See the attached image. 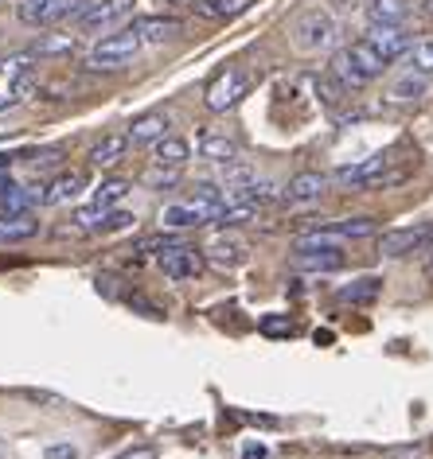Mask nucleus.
<instances>
[{"instance_id":"f257e3e1","label":"nucleus","mask_w":433,"mask_h":459,"mask_svg":"<svg viewBox=\"0 0 433 459\" xmlns=\"http://www.w3.org/2000/svg\"><path fill=\"white\" fill-rule=\"evenodd\" d=\"M383 71H386V59L371 48L367 39L348 43V48L336 51V59H332V78L344 90H363L367 82H375Z\"/></svg>"},{"instance_id":"f03ea898","label":"nucleus","mask_w":433,"mask_h":459,"mask_svg":"<svg viewBox=\"0 0 433 459\" xmlns=\"http://www.w3.org/2000/svg\"><path fill=\"white\" fill-rule=\"evenodd\" d=\"M141 36L129 28V31H110V36H102L94 48L86 55V66H94V71H121V66H129L137 59V51H141Z\"/></svg>"},{"instance_id":"7ed1b4c3","label":"nucleus","mask_w":433,"mask_h":459,"mask_svg":"<svg viewBox=\"0 0 433 459\" xmlns=\"http://www.w3.org/2000/svg\"><path fill=\"white\" fill-rule=\"evenodd\" d=\"M289 36H293V48H297V51L316 55V51L332 48V39H336V20L328 16V13H321V8H309V13H301L297 20H293Z\"/></svg>"},{"instance_id":"20e7f679","label":"nucleus","mask_w":433,"mask_h":459,"mask_svg":"<svg viewBox=\"0 0 433 459\" xmlns=\"http://www.w3.org/2000/svg\"><path fill=\"white\" fill-rule=\"evenodd\" d=\"M94 0H20V20L28 28H48V24H59V20H71L78 16L83 20L90 13Z\"/></svg>"},{"instance_id":"39448f33","label":"nucleus","mask_w":433,"mask_h":459,"mask_svg":"<svg viewBox=\"0 0 433 459\" xmlns=\"http://www.w3.org/2000/svg\"><path fill=\"white\" fill-rule=\"evenodd\" d=\"M223 206L226 199H191V203H172L161 211V222L168 230H191V226H208V222H223Z\"/></svg>"},{"instance_id":"423d86ee","label":"nucleus","mask_w":433,"mask_h":459,"mask_svg":"<svg viewBox=\"0 0 433 459\" xmlns=\"http://www.w3.org/2000/svg\"><path fill=\"white\" fill-rule=\"evenodd\" d=\"M375 234H379L375 218H340V222L316 226L297 246H336V242H359V238H375Z\"/></svg>"},{"instance_id":"0eeeda50","label":"nucleus","mask_w":433,"mask_h":459,"mask_svg":"<svg viewBox=\"0 0 433 459\" xmlns=\"http://www.w3.org/2000/svg\"><path fill=\"white\" fill-rule=\"evenodd\" d=\"M246 94H250V74L246 71H223L208 86V98H203V101H208L211 113H226L231 106H238Z\"/></svg>"},{"instance_id":"6e6552de","label":"nucleus","mask_w":433,"mask_h":459,"mask_svg":"<svg viewBox=\"0 0 433 459\" xmlns=\"http://www.w3.org/2000/svg\"><path fill=\"white\" fill-rule=\"evenodd\" d=\"M31 90H36V78H31V63H28V55H20V59L8 63L4 82H0V113L20 106V101H28Z\"/></svg>"},{"instance_id":"1a4fd4ad","label":"nucleus","mask_w":433,"mask_h":459,"mask_svg":"<svg viewBox=\"0 0 433 459\" xmlns=\"http://www.w3.org/2000/svg\"><path fill=\"white\" fill-rule=\"evenodd\" d=\"M429 230H433V222L386 230V234H379V254H386V257H406V254H414V249H429Z\"/></svg>"},{"instance_id":"9d476101","label":"nucleus","mask_w":433,"mask_h":459,"mask_svg":"<svg viewBox=\"0 0 433 459\" xmlns=\"http://www.w3.org/2000/svg\"><path fill=\"white\" fill-rule=\"evenodd\" d=\"M156 265H161L168 281H196L203 273V254L196 246H172L156 257Z\"/></svg>"},{"instance_id":"9b49d317","label":"nucleus","mask_w":433,"mask_h":459,"mask_svg":"<svg viewBox=\"0 0 433 459\" xmlns=\"http://www.w3.org/2000/svg\"><path fill=\"white\" fill-rule=\"evenodd\" d=\"M129 16H133V0H94L90 13L78 20V24H83V31H110V28L125 24Z\"/></svg>"},{"instance_id":"f8f14e48","label":"nucleus","mask_w":433,"mask_h":459,"mask_svg":"<svg viewBox=\"0 0 433 459\" xmlns=\"http://www.w3.org/2000/svg\"><path fill=\"white\" fill-rule=\"evenodd\" d=\"M363 39L383 55L386 66H391L394 59H406V51H410V36L402 31V24H371V31Z\"/></svg>"},{"instance_id":"ddd939ff","label":"nucleus","mask_w":433,"mask_h":459,"mask_svg":"<svg viewBox=\"0 0 433 459\" xmlns=\"http://www.w3.org/2000/svg\"><path fill=\"white\" fill-rule=\"evenodd\" d=\"M83 191H86V171L71 168V171H59V176H55V179L43 183L40 203H43V206H63V203L78 199V195H83Z\"/></svg>"},{"instance_id":"4468645a","label":"nucleus","mask_w":433,"mask_h":459,"mask_svg":"<svg viewBox=\"0 0 433 459\" xmlns=\"http://www.w3.org/2000/svg\"><path fill=\"white\" fill-rule=\"evenodd\" d=\"M293 265L305 269V273H336V269L348 265V257L340 254L336 246H297Z\"/></svg>"},{"instance_id":"2eb2a0df","label":"nucleus","mask_w":433,"mask_h":459,"mask_svg":"<svg viewBox=\"0 0 433 459\" xmlns=\"http://www.w3.org/2000/svg\"><path fill=\"white\" fill-rule=\"evenodd\" d=\"M203 257L215 261L219 269H234L246 261V242L238 234H215L208 246H203Z\"/></svg>"},{"instance_id":"dca6fc26","label":"nucleus","mask_w":433,"mask_h":459,"mask_svg":"<svg viewBox=\"0 0 433 459\" xmlns=\"http://www.w3.org/2000/svg\"><path fill=\"white\" fill-rule=\"evenodd\" d=\"M196 152L203 160H211V164H234L238 156V141L234 136H226V133H199L196 136Z\"/></svg>"},{"instance_id":"f3484780","label":"nucleus","mask_w":433,"mask_h":459,"mask_svg":"<svg viewBox=\"0 0 433 459\" xmlns=\"http://www.w3.org/2000/svg\"><path fill=\"white\" fill-rule=\"evenodd\" d=\"M129 218L133 214H125V211H106V206L90 203L75 211V226L78 230H118V226H129Z\"/></svg>"},{"instance_id":"a211bd4d","label":"nucleus","mask_w":433,"mask_h":459,"mask_svg":"<svg viewBox=\"0 0 433 459\" xmlns=\"http://www.w3.org/2000/svg\"><path fill=\"white\" fill-rule=\"evenodd\" d=\"M40 234V218H31V211H4L0 214V246L4 242H28Z\"/></svg>"},{"instance_id":"6ab92c4d","label":"nucleus","mask_w":433,"mask_h":459,"mask_svg":"<svg viewBox=\"0 0 433 459\" xmlns=\"http://www.w3.org/2000/svg\"><path fill=\"white\" fill-rule=\"evenodd\" d=\"M164 136H172V121H168L164 113H145V117H137L129 125V141L133 144L153 148L156 141H164Z\"/></svg>"},{"instance_id":"aec40b11","label":"nucleus","mask_w":433,"mask_h":459,"mask_svg":"<svg viewBox=\"0 0 433 459\" xmlns=\"http://www.w3.org/2000/svg\"><path fill=\"white\" fill-rule=\"evenodd\" d=\"M129 133H110V136H102V141L90 148V164L94 168H118L125 152H129Z\"/></svg>"},{"instance_id":"412c9836","label":"nucleus","mask_w":433,"mask_h":459,"mask_svg":"<svg viewBox=\"0 0 433 459\" xmlns=\"http://www.w3.org/2000/svg\"><path fill=\"white\" fill-rule=\"evenodd\" d=\"M133 31L145 43H164V39H176L180 36V20L176 16H137L133 20Z\"/></svg>"},{"instance_id":"4be33fe9","label":"nucleus","mask_w":433,"mask_h":459,"mask_svg":"<svg viewBox=\"0 0 433 459\" xmlns=\"http://www.w3.org/2000/svg\"><path fill=\"white\" fill-rule=\"evenodd\" d=\"M328 187V179L321 176V171H301V176H293L289 179V187H285V199L289 203H313V199H321Z\"/></svg>"},{"instance_id":"5701e85b","label":"nucleus","mask_w":433,"mask_h":459,"mask_svg":"<svg viewBox=\"0 0 433 459\" xmlns=\"http://www.w3.org/2000/svg\"><path fill=\"white\" fill-rule=\"evenodd\" d=\"M188 160H191V144L184 136H164V141L153 144V164L161 168H184Z\"/></svg>"},{"instance_id":"b1692460","label":"nucleus","mask_w":433,"mask_h":459,"mask_svg":"<svg viewBox=\"0 0 433 459\" xmlns=\"http://www.w3.org/2000/svg\"><path fill=\"white\" fill-rule=\"evenodd\" d=\"M367 16H371V24H402L410 16V0H371Z\"/></svg>"},{"instance_id":"393cba45","label":"nucleus","mask_w":433,"mask_h":459,"mask_svg":"<svg viewBox=\"0 0 433 459\" xmlns=\"http://www.w3.org/2000/svg\"><path fill=\"white\" fill-rule=\"evenodd\" d=\"M379 292H383V277H359V281H351L340 289V300L344 304H371Z\"/></svg>"},{"instance_id":"a878e982","label":"nucleus","mask_w":433,"mask_h":459,"mask_svg":"<svg viewBox=\"0 0 433 459\" xmlns=\"http://www.w3.org/2000/svg\"><path fill=\"white\" fill-rule=\"evenodd\" d=\"M421 94H426V74L410 71L406 78H398V82L391 86V94H386V98H391L394 106H410V101H418Z\"/></svg>"},{"instance_id":"bb28decb","label":"nucleus","mask_w":433,"mask_h":459,"mask_svg":"<svg viewBox=\"0 0 433 459\" xmlns=\"http://www.w3.org/2000/svg\"><path fill=\"white\" fill-rule=\"evenodd\" d=\"M406 63H410V71L414 74H433V39H414L410 43V51H406Z\"/></svg>"},{"instance_id":"cd10ccee","label":"nucleus","mask_w":433,"mask_h":459,"mask_svg":"<svg viewBox=\"0 0 433 459\" xmlns=\"http://www.w3.org/2000/svg\"><path fill=\"white\" fill-rule=\"evenodd\" d=\"M254 0H203L199 13L211 16V20H231V16H243Z\"/></svg>"},{"instance_id":"c85d7f7f","label":"nucleus","mask_w":433,"mask_h":459,"mask_svg":"<svg viewBox=\"0 0 433 459\" xmlns=\"http://www.w3.org/2000/svg\"><path fill=\"white\" fill-rule=\"evenodd\" d=\"M31 199H40V195L24 191V187H20V183H13V179H0V206H4V211H28Z\"/></svg>"},{"instance_id":"c756f323","label":"nucleus","mask_w":433,"mask_h":459,"mask_svg":"<svg viewBox=\"0 0 433 459\" xmlns=\"http://www.w3.org/2000/svg\"><path fill=\"white\" fill-rule=\"evenodd\" d=\"M125 195H129V183H125V179H106V183H102V187L94 191V203L106 206V211H113V206H118Z\"/></svg>"},{"instance_id":"7c9ffc66","label":"nucleus","mask_w":433,"mask_h":459,"mask_svg":"<svg viewBox=\"0 0 433 459\" xmlns=\"http://www.w3.org/2000/svg\"><path fill=\"white\" fill-rule=\"evenodd\" d=\"M176 179H180V168H161V164H153L149 171H145V183L156 191H164V187H176Z\"/></svg>"},{"instance_id":"2f4dec72","label":"nucleus","mask_w":433,"mask_h":459,"mask_svg":"<svg viewBox=\"0 0 433 459\" xmlns=\"http://www.w3.org/2000/svg\"><path fill=\"white\" fill-rule=\"evenodd\" d=\"M266 335H293V319H261Z\"/></svg>"},{"instance_id":"473e14b6","label":"nucleus","mask_w":433,"mask_h":459,"mask_svg":"<svg viewBox=\"0 0 433 459\" xmlns=\"http://www.w3.org/2000/svg\"><path fill=\"white\" fill-rule=\"evenodd\" d=\"M113 459H156V447L153 444H137V447H125V452L113 455Z\"/></svg>"},{"instance_id":"72a5a7b5","label":"nucleus","mask_w":433,"mask_h":459,"mask_svg":"<svg viewBox=\"0 0 433 459\" xmlns=\"http://www.w3.org/2000/svg\"><path fill=\"white\" fill-rule=\"evenodd\" d=\"M43 459H78V447L75 444H51L48 452H43Z\"/></svg>"},{"instance_id":"f704fd0d","label":"nucleus","mask_w":433,"mask_h":459,"mask_svg":"<svg viewBox=\"0 0 433 459\" xmlns=\"http://www.w3.org/2000/svg\"><path fill=\"white\" fill-rule=\"evenodd\" d=\"M55 51H71V39H48L36 48V55H55Z\"/></svg>"},{"instance_id":"c9c22d12","label":"nucleus","mask_w":433,"mask_h":459,"mask_svg":"<svg viewBox=\"0 0 433 459\" xmlns=\"http://www.w3.org/2000/svg\"><path fill=\"white\" fill-rule=\"evenodd\" d=\"M246 459H266V447H246Z\"/></svg>"},{"instance_id":"e433bc0d","label":"nucleus","mask_w":433,"mask_h":459,"mask_svg":"<svg viewBox=\"0 0 433 459\" xmlns=\"http://www.w3.org/2000/svg\"><path fill=\"white\" fill-rule=\"evenodd\" d=\"M8 164H13V156H8V152H4V156H0V168H8Z\"/></svg>"},{"instance_id":"4c0bfd02","label":"nucleus","mask_w":433,"mask_h":459,"mask_svg":"<svg viewBox=\"0 0 433 459\" xmlns=\"http://www.w3.org/2000/svg\"><path fill=\"white\" fill-rule=\"evenodd\" d=\"M172 4H188V0H172Z\"/></svg>"}]
</instances>
